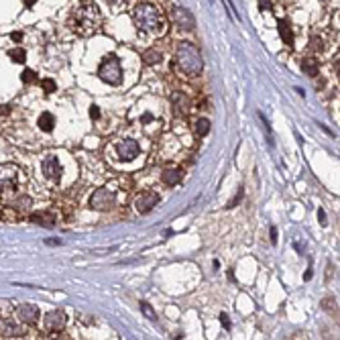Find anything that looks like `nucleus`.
Segmentation results:
<instances>
[{
  "label": "nucleus",
  "mask_w": 340,
  "mask_h": 340,
  "mask_svg": "<svg viewBox=\"0 0 340 340\" xmlns=\"http://www.w3.org/2000/svg\"><path fill=\"white\" fill-rule=\"evenodd\" d=\"M12 39H14V41H20V39H22V35H20V33H12Z\"/></svg>",
  "instance_id": "34"
},
{
  "label": "nucleus",
  "mask_w": 340,
  "mask_h": 340,
  "mask_svg": "<svg viewBox=\"0 0 340 340\" xmlns=\"http://www.w3.org/2000/svg\"><path fill=\"white\" fill-rule=\"evenodd\" d=\"M116 204V191L114 189H108V187H100L92 193L90 198V208L92 210H98V212H106L110 210L112 206Z\"/></svg>",
  "instance_id": "5"
},
{
  "label": "nucleus",
  "mask_w": 340,
  "mask_h": 340,
  "mask_svg": "<svg viewBox=\"0 0 340 340\" xmlns=\"http://www.w3.org/2000/svg\"><path fill=\"white\" fill-rule=\"evenodd\" d=\"M98 76L102 82H106L110 86H118L123 82V67H120V61L114 53H108L102 59V63L98 67Z\"/></svg>",
  "instance_id": "4"
},
{
  "label": "nucleus",
  "mask_w": 340,
  "mask_h": 340,
  "mask_svg": "<svg viewBox=\"0 0 340 340\" xmlns=\"http://www.w3.org/2000/svg\"><path fill=\"white\" fill-rule=\"evenodd\" d=\"M273 8V4H271V0H259V10H263V12H267V10H271Z\"/></svg>",
  "instance_id": "27"
},
{
  "label": "nucleus",
  "mask_w": 340,
  "mask_h": 340,
  "mask_svg": "<svg viewBox=\"0 0 340 340\" xmlns=\"http://www.w3.org/2000/svg\"><path fill=\"white\" fill-rule=\"evenodd\" d=\"M22 2H25V4H27V6H33V4H35V2H37V0H22Z\"/></svg>",
  "instance_id": "36"
},
{
  "label": "nucleus",
  "mask_w": 340,
  "mask_h": 340,
  "mask_svg": "<svg viewBox=\"0 0 340 340\" xmlns=\"http://www.w3.org/2000/svg\"><path fill=\"white\" fill-rule=\"evenodd\" d=\"M31 222L47 226V228H53L55 226V216H51V214H31Z\"/></svg>",
  "instance_id": "17"
},
{
  "label": "nucleus",
  "mask_w": 340,
  "mask_h": 340,
  "mask_svg": "<svg viewBox=\"0 0 340 340\" xmlns=\"http://www.w3.org/2000/svg\"><path fill=\"white\" fill-rule=\"evenodd\" d=\"M157 204H159V196H157L155 191H143V193H139L137 200H135V208H137V212H141V214L151 212Z\"/></svg>",
  "instance_id": "9"
},
{
  "label": "nucleus",
  "mask_w": 340,
  "mask_h": 340,
  "mask_svg": "<svg viewBox=\"0 0 340 340\" xmlns=\"http://www.w3.org/2000/svg\"><path fill=\"white\" fill-rule=\"evenodd\" d=\"M12 206L18 208V210H29V206H31V198L22 196V198H18L16 202H12Z\"/></svg>",
  "instance_id": "24"
},
{
  "label": "nucleus",
  "mask_w": 340,
  "mask_h": 340,
  "mask_svg": "<svg viewBox=\"0 0 340 340\" xmlns=\"http://www.w3.org/2000/svg\"><path fill=\"white\" fill-rule=\"evenodd\" d=\"M141 312H143V314H145L149 320H157V314L153 312V308H151L147 302H141Z\"/></svg>",
  "instance_id": "25"
},
{
  "label": "nucleus",
  "mask_w": 340,
  "mask_h": 340,
  "mask_svg": "<svg viewBox=\"0 0 340 340\" xmlns=\"http://www.w3.org/2000/svg\"><path fill=\"white\" fill-rule=\"evenodd\" d=\"M169 14H171V18H173V22H175L179 29H183V31H191V29L196 27L193 14H191L189 10H185V8H181V6H173Z\"/></svg>",
  "instance_id": "8"
},
{
  "label": "nucleus",
  "mask_w": 340,
  "mask_h": 340,
  "mask_svg": "<svg viewBox=\"0 0 340 340\" xmlns=\"http://www.w3.org/2000/svg\"><path fill=\"white\" fill-rule=\"evenodd\" d=\"M175 59L177 65L181 67V71H185L187 76H200L204 69V61H202V53L196 45H191L189 41H181L175 49Z\"/></svg>",
  "instance_id": "2"
},
{
  "label": "nucleus",
  "mask_w": 340,
  "mask_h": 340,
  "mask_svg": "<svg viewBox=\"0 0 340 340\" xmlns=\"http://www.w3.org/2000/svg\"><path fill=\"white\" fill-rule=\"evenodd\" d=\"M208 133H210V120L208 118H200L196 123V135L198 137H206Z\"/></svg>",
  "instance_id": "20"
},
{
  "label": "nucleus",
  "mask_w": 340,
  "mask_h": 340,
  "mask_svg": "<svg viewBox=\"0 0 340 340\" xmlns=\"http://www.w3.org/2000/svg\"><path fill=\"white\" fill-rule=\"evenodd\" d=\"M41 86H43V90H45L47 94L55 92V82H53V80H43V82H41Z\"/></svg>",
  "instance_id": "26"
},
{
  "label": "nucleus",
  "mask_w": 340,
  "mask_h": 340,
  "mask_svg": "<svg viewBox=\"0 0 340 340\" xmlns=\"http://www.w3.org/2000/svg\"><path fill=\"white\" fill-rule=\"evenodd\" d=\"M43 175L47 177V179H53V181H59L61 179V165H59V159L57 157H53V155H49V157H45L43 159Z\"/></svg>",
  "instance_id": "12"
},
{
  "label": "nucleus",
  "mask_w": 340,
  "mask_h": 340,
  "mask_svg": "<svg viewBox=\"0 0 340 340\" xmlns=\"http://www.w3.org/2000/svg\"><path fill=\"white\" fill-rule=\"evenodd\" d=\"M310 51H314V53H322V51H324V39L318 37V35H314V37L310 39Z\"/></svg>",
  "instance_id": "21"
},
{
  "label": "nucleus",
  "mask_w": 340,
  "mask_h": 340,
  "mask_svg": "<svg viewBox=\"0 0 340 340\" xmlns=\"http://www.w3.org/2000/svg\"><path fill=\"white\" fill-rule=\"evenodd\" d=\"M108 2H110V4H114V6H120V4H125L127 0H108Z\"/></svg>",
  "instance_id": "33"
},
{
  "label": "nucleus",
  "mask_w": 340,
  "mask_h": 340,
  "mask_svg": "<svg viewBox=\"0 0 340 340\" xmlns=\"http://www.w3.org/2000/svg\"><path fill=\"white\" fill-rule=\"evenodd\" d=\"M20 80H22L25 84H35V82H37V74H35L33 69H25V71L20 74Z\"/></svg>",
  "instance_id": "23"
},
{
  "label": "nucleus",
  "mask_w": 340,
  "mask_h": 340,
  "mask_svg": "<svg viewBox=\"0 0 340 340\" xmlns=\"http://www.w3.org/2000/svg\"><path fill=\"white\" fill-rule=\"evenodd\" d=\"M269 236H271V242H277V228H275V226H271Z\"/></svg>",
  "instance_id": "31"
},
{
  "label": "nucleus",
  "mask_w": 340,
  "mask_h": 340,
  "mask_svg": "<svg viewBox=\"0 0 340 340\" xmlns=\"http://www.w3.org/2000/svg\"><path fill=\"white\" fill-rule=\"evenodd\" d=\"M181 177H183V175H181V169H171L169 167V169H165L161 173V179H163L167 185H177V183L181 181Z\"/></svg>",
  "instance_id": "18"
},
{
  "label": "nucleus",
  "mask_w": 340,
  "mask_h": 340,
  "mask_svg": "<svg viewBox=\"0 0 340 340\" xmlns=\"http://www.w3.org/2000/svg\"><path fill=\"white\" fill-rule=\"evenodd\" d=\"M43 326H45L47 332H51V334H59V332L65 328V314H63L61 310H53V312L45 314V318H43Z\"/></svg>",
  "instance_id": "7"
},
{
  "label": "nucleus",
  "mask_w": 340,
  "mask_h": 340,
  "mask_svg": "<svg viewBox=\"0 0 340 340\" xmlns=\"http://www.w3.org/2000/svg\"><path fill=\"white\" fill-rule=\"evenodd\" d=\"M116 151H118V157H120L123 161H133V159L139 155L141 147H139V143H137L135 139H125V141H120V143L116 145Z\"/></svg>",
  "instance_id": "10"
},
{
  "label": "nucleus",
  "mask_w": 340,
  "mask_h": 340,
  "mask_svg": "<svg viewBox=\"0 0 340 340\" xmlns=\"http://www.w3.org/2000/svg\"><path fill=\"white\" fill-rule=\"evenodd\" d=\"M161 61V53L157 51V49H147L145 53H143V63L145 65H155V63H159Z\"/></svg>",
  "instance_id": "19"
},
{
  "label": "nucleus",
  "mask_w": 340,
  "mask_h": 340,
  "mask_svg": "<svg viewBox=\"0 0 340 340\" xmlns=\"http://www.w3.org/2000/svg\"><path fill=\"white\" fill-rule=\"evenodd\" d=\"M53 127H55V116H53L51 112H43V114L39 116V129L45 131V133H51Z\"/></svg>",
  "instance_id": "16"
},
{
  "label": "nucleus",
  "mask_w": 340,
  "mask_h": 340,
  "mask_svg": "<svg viewBox=\"0 0 340 340\" xmlns=\"http://www.w3.org/2000/svg\"><path fill=\"white\" fill-rule=\"evenodd\" d=\"M100 25H102V14H100L98 6L92 2L82 4L71 14V29L80 35H92L98 31Z\"/></svg>",
  "instance_id": "1"
},
{
  "label": "nucleus",
  "mask_w": 340,
  "mask_h": 340,
  "mask_svg": "<svg viewBox=\"0 0 340 340\" xmlns=\"http://www.w3.org/2000/svg\"><path fill=\"white\" fill-rule=\"evenodd\" d=\"M133 20L135 25L145 31V33H161L163 31V20L161 14L157 10V6L149 4V2H141L135 10H133Z\"/></svg>",
  "instance_id": "3"
},
{
  "label": "nucleus",
  "mask_w": 340,
  "mask_h": 340,
  "mask_svg": "<svg viewBox=\"0 0 340 340\" xmlns=\"http://www.w3.org/2000/svg\"><path fill=\"white\" fill-rule=\"evenodd\" d=\"M220 322H222V326H224L226 330H230V320H228L226 314H220Z\"/></svg>",
  "instance_id": "28"
},
{
  "label": "nucleus",
  "mask_w": 340,
  "mask_h": 340,
  "mask_svg": "<svg viewBox=\"0 0 340 340\" xmlns=\"http://www.w3.org/2000/svg\"><path fill=\"white\" fill-rule=\"evenodd\" d=\"M302 69H304V74H306V76L316 78V76H318V69H320L318 59H314V57H306V59L302 61Z\"/></svg>",
  "instance_id": "15"
},
{
  "label": "nucleus",
  "mask_w": 340,
  "mask_h": 340,
  "mask_svg": "<svg viewBox=\"0 0 340 340\" xmlns=\"http://www.w3.org/2000/svg\"><path fill=\"white\" fill-rule=\"evenodd\" d=\"M240 196H242V191H240V189H238V193H236V196H234V200H232V202H230V204H228V208H234V204H236V202H238V200H240Z\"/></svg>",
  "instance_id": "32"
},
{
  "label": "nucleus",
  "mask_w": 340,
  "mask_h": 340,
  "mask_svg": "<svg viewBox=\"0 0 340 340\" xmlns=\"http://www.w3.org/2000/svg\"><path fill=\"white\" fill-rule=\"evenodd\" d=\"M16 318L22 324H35L39 320V308L35 304H20L16 308Z\"/></svg>",
  "instance_id": "11"
},
{
  "label": "nucleus",
  "mask_w": 340,
  "mask_h": 340,
  "mask_svg": "<svg viewBox=\"0 0 340 340\" xmlns=\"http://www.w3.org/2000/svg\"><path fill=\"white\" fill-rule=\"evenodd\" d=\"M18 185V173L16 169H10V167H4L0 169V196L6 198L8 193H14Z\"/></svg>",
  "instance_id": "6"
},
{
  "label": "nucleus",
  "mask_w": 340,
  "mask_h": 340,
  "mask_svg": "<svg viewBox=\"0 0 340 340\" xmlns=\"http://www.w3.org/2000/svg\"><path fill=\"white\" fill-rule=\"evenodd\" d=\"M8 57H10L12 61H16V63H22V61L27 59V51L20 49V47H16V49H10V51H8Z\"/></svg>",
  "instance_id": "22"
},
{
  "label": "nucleus",
  "mask_w": 340,
  "mask_h": 340,
  "mask_svg": "<svg viewBox=\"0 0 340 340\" xmlns=\"http://www.w3.org/2000/svg\"><path fill=\"white\" fill-rule=\"evenodd\" d=\"M45 242H47V245H53V247H55V245H61V240H45Z\"/></svg>",
  "instance_id": "35"
},
{
  "label": "nucleus",
  "mask_w": 340,
  "mask_h": 340,
  "mask_svg": "<svg viewBox=\"0 0 340 340\" xmlns=\"http://www.w3.org/2000/svg\"><path fill=\"white\" fill-rule=\"evenodd\" d=\"M318 220H320V224H322V226H326V224H328V222H326V214H324V210H322V208L318 210Z\"/></svg>",
  "instance_id": "29"
},
{
  "label": "nucleus",
  "mask_w": 340,
  "mask_h": 340,
  "mask_svg": "<svg viewBox=\"0 0 340 340\" xmlns=\"http://www.w3.org/2000/svg\"><path fill=\"white\" fill-rule=\"evenodd\" d=\"M90 116H92V118H100V110H98V106H92V108H90Z\"/></svg>",
  "instance_id": "30"
},
{
  "label": "nucleus",
  "mask_w": 340,
  "mask_h": 340,
  "mask_svg": "<svg viewBox=\"0 0 340 340\" xmlns=\"http://www.w3.org/2000/svg\"><path fill=\"white\" fill-rule=\"evenodd\" d=\"M171 104H173V112L177 116H187L189 114V98L183 92H173Z\"/></svg>",
  "instance_id": "13"
},
{
  "label": "nucleus",
  "mask_w": 340,
  "mask_h": 340,
  "mask_svg": "<svg viewBox=\"0 0 340 340\" xmlns=\"http://www.w3.org/2000/svg\"><path fill=\"white\" fill-rule=\"evenodd\" d=\"M277 29H279L281 41H283L287 47H294V31H292V25H289V20H285V18H279V20H277Z\"/></svg>",
  "instance_id": "14"
}]
</instances>
